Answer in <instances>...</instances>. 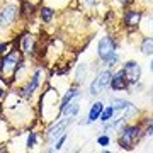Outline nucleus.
Instances as JSON below:
<instances>
[{
    "label": "nucleus",
    "mask_w": 153,
    "mask_h": 153,
    "mask_svg": "<svg viewBox=\"0 0 153 153\" xmlns=\"http://www.w3.org/2000/svg\"><path fill=\"white\" fill-rule=\"evenodd\" d=\"M21 60V49H10L5 55H2V58H0V78L5 85H12Z\"/></svg>",
    "instance_id": "nucleus-1"
},
{
    "label": "nucleus",
    "mask_w": 153,
    "mask_h": 153,
    "mask_svg": "<svg viewBox=\"0 0 153 153\" xmlns=\"http://www.w3.org/2000/svg\"><path fill=\"white\" fill-rule=\"evenodd\" d=\"M141 133H143V129H141L140 124H126V126H123V129H119V138H117L119 146L124 148V150H133L134 145L140 141Z\"/></svg>",
    "instance_id": "nucleus-2"
},
{
    "label": "nucleus",
    "mask_w": 153,
    "mask_h": 153,
    "mask_svg": "<svg viewBox=\"0 0 153 153\" xmlns=\"http://www.w3.org/2000/svg\"><path fill=\"white\" fill-rule=\"evenodd\" d=\"M111 78H112V71L111 68H104L102 71H99V75L95 76L90 83V88H88V94L90 95H97V94L104 92L105 88L109 87Z\"/></svg>",
    "instance_id": "nucleus-3"
},
{
    "label": "nucleus",
    "mask_w": 153,
    "mask_h": 153,
    "mask_svg": "<svg viewBox=\"0 0 153 153\" xmlns=\"http://www.w3.org/2000/svg\"><path fill=\"white\" fill-rule=\"evenodd\" d=\"M116 53V43L114 39L111 38V36H104V38H100V41L97 43V56L99 60L102 61H107L111 56Z\"/></svg>",
    "instance_id": "nucleus-4"
},
{
    "label": "nucleus",
    "mask_w": 153,
    "mask_h": 153,
    "mask_svg": "<svg viewBox=\"0 0 153 153\" xmlns=\"http://www.w3.org/2000/svg\"><path fill=\"white\" fill-rule=\"evenodd\" d=\"M123 71H124L126 78H128V83H129V88L128 90H131V87H134L140 80H141V66L138 61H126L124 65H123Z\"/></svg>",
    "instance_id": "nucleus-5"
},
{
    "label": "nucleus",
    "mask_w": 153,
    "mask_h": 153,
    "mask_svg": "<svg viewBox=\"0 0 153 153\" xmlns=\"http://www.w3.org/2000/svg\"><path fill=\"white\" fill-rule=\"evenodd\" d=\"M73 119H75V117H65V119H60V121H56V123H53L51 128L46 131V141L55 143L56 138L61 136V134L66 131V128L73 123Z\"/></svg>",
    "instance_id": "nucleus-6"
},
{
    "label": "nucleus",
    "mask_w": 153,
    "mask_h": 153,
    "mask_svg": "<svg viewBox=\"0 0 153 153\" xmlns=\"http://www.w3.org/2000/svg\"><path fill=\"white\" fill-rule=\"evenodd\" d=\"M36 44H38V41H36V38H34L33 34L24 33L21 36V41H19V49H21L22 55L31 56V55H34V51H36Z\"/></svg>",
    "instance_id": "nucleus-7"
},
{
    "label": "nucleus",
    "mask_w": 153,
    "mask_h": 153,
    "mask_svg": "<svg viewBox=\"0 0 153 153\" xmlns=\"http://www.w3.org/2000/svg\"><path fill=\"white\" fill-rule=\"evenodd\" d=\"M141 17H143V12L141 10H136V9H128V10L124 12V16H123V22H124V26L129 29V31H134V29L140 26Z\"/></svg>",
    "instance_id": "nucleus-8"
},
{
    "label": "nucleus",
    "mask_w": 153,
    "mask_h": 153,
    "mask_svg": "<svg viewBox=\"0 0 153 153\" xmlns=\"http://www.w3.org/2000/svg\"><path fill=\"white\" fill-rule=\"evenodd\" d=\"M109 87L112 88V90H116V92H123V90H128V88H129V83H128V78H126L123 68L117 70L116 73H112Z\"/></svg>",
    "instance_id": "nucleus-9"
},
{
    "label": "nucleus",
    "mask_w": 153,
    "mask_h": 153,
    "mask_svg": "<svg viewBox=\"0 0 153 153\" xmlns=\"http://www.w3.org/2000/svg\"><path fill=\"white\" fill-rule=\"evenodd\" d=\"M80 95H82V92H80V85H76V83H75L73 87H70L68 90H66V94L63 95V99H61V102H60V112H61V109H63L68 102H71L73 99H78Z\"/></svg>",
    "instance_id": "nucleus-10"
},
{
    "label": "nucleus",
    "mask_w": 153,
    "mask_h": 153,
    "mask_svg": "<svg viewBox=\"0 0 153 153\" xmlns=\"http://www.w3.org/2000/svg\"><path fill=\"white\" fill-rule=\"evenodd\" d=\"M102 109H104V102H100V100L94 102L92 107H90V111H88V116H87V124H92V123L99 121V117H100V112H102Z\"/></svg>",
    "instance_id": "nucleus-11"
},
{
    "label": "nucleus",
    "mask_w": 153,
    "mask_h": 153,
    "mask_svg": "<svg viewBox=\"0 0 153 153\" xmlns=\"http://www.w3.org/2000/svg\"><path fill=\"white\" fill-rule=\"evenodd\" d=\"M140 51H141L145 56L153 55V36H145L141 39V44H140Z\"/></svg>",
    "instance_id": "nucleus-12"
},
{
    "label": "nucleus",
    "mask_w": 153,
    "mask_h": 153,
    "mask_svg": "<svg viewBox=\"0 0 153 153\" xmlns=\"http://www.w3.org/2000/svg\"><path fill=\"white\" fill-rule=\"evenodd\" d=\"M39 19L44 22V24H51V21L55 19V10L51 7H41L39 9Z\"/></svg>",
    "instance_id": "nucleus-13"
},
{
    "label": "nucleus",
    "mask_w": 153,
    "mask_h": 153,
    "mask_svg": "<svg viewBox=\"0 0 153 153\" xmlns=\"http://www.w3.org/2000/svg\"><path fill=\"white\" fill-rule=\"evenodd\" d=\"M114 114H116L114 105H112V104L104 105V109H102V112H100V117H99V121H102V123H109V121L114 117Z\"/></svg>",
    "instance_id": "nucleus-14"
},
{
    "label": "nucleus",
    "mask_w": 153,
    "mask_h": 153,
    "mask_svg": "<svg viewBox=\"0 0 153 153\" xmlns=\"http://www.w3.org/2000/svg\"><path fill=\"white\" fill-rule=\"evenodd\" d=\"M87 71H88V68H87L85 63H80V65L76 66V73H75V83H76V85H80V83L85 82Z\"/></svg>",
    "instance_id": "nucleus-15"
},
{
    "label": "nucleus",
    "mask_w": 153,
    "mask_h": 153,
    "mask_svg": "<svg viewBox=\"0 0 153 153\" xmlns=\"http://www.w3.org/2000/svg\"><path fill=\"white\" fill-rule=\"evenodd\" d=\"M111 104L114 105L116 111H124L128 105H131L129 100H124V99H111Z\"/></svg>",
    "instance_id": "nucleus-16"
},
{
    "label": "nucleus",
    "mask_w": 153,
    "mask_h": 153,
    "mask_svg": "<svg viewBox=\"0 0 153 153\" xmlns=\"http://www.w3.org/2000/svg\"><path fill=\"white\" fill-rule=\"evenodd\" d=\"M38 138H39V134L36 131H29L27 133V140H26V146H27V150H33V148L36 146Z\"/></svg>",
    "instance_id": "nucleus-17"
},
{
    "label": "nucleus",
    "mask_w": 153,
    "mask_h": 153,
    "mask_svg": "<svg viewBox=\"0 0 153 153\" xmlns=\"http://www.w3.org/2000/svg\"><path fill=\"white\" fill-rule=\"evenodd\" d=\"M66 138H68V133H63V134H61V136H58L56 138V141H55V148H51V152H53V150H61V148H63V145H65V141H66Z\"/></svg>",
    "instance_id": "nucleus-18"
},
{
    "label": "nucleus",
    "mask_w": 153,
    "mask_h": 153,
    "mask_svg": "<svg viewBox=\"0 0 153 153\" xmlns=\"http://www.w3.org/2000/svg\"><path fill=\"white\" fill-rule=\"evenodd\" d=\"M117 61H119V55H117V53H114V55L111 56L107 61H104V66H105V68H112V66L117 65Z\"/></svg>",
    "instance_id": "nucleus-19"
},
{
    "label": "nucleus",
    "mask_w": 153,
    "mask_h": 153,
    "mask_svg": "<svg viewBox=\"0 0 153 153\" xmlns=\"http://www.w3.org/2000/svg\"><path fill=\"white\" fill-rule=\"evenodd\" d=\"M97 145L99 146H109L111 145V136L109 134H100L97 138Z\"/></svg>",
    "instance_id": "nucleus-20"
},
{
    "label": "nucleus",
    "mask_w": 153,
    "mask_h": 153,
    "mask_svg": "<svg viewBox=\"0 0 153 153\" xmlns=\"http://www.w3.org/2000/svg\"><path fill=\"white\" fill-rule=\"evenodd\" d=\"M5 87H4V85H0V102H2V100H4V97H5Z\"/></svg>",
    "instance_id": "nucleus-21"
},
{
    "label": "nucleus",
    "mask_w": 153,
    "mask_h": 153,
    "mask_svg": "<svg viewBox=\"0 0 153 153\" xmlns=\"http://www.w3.org/2000/svg\"><path fill=\"white\" fill-rule=\"evenodd\" d=\"M133 2H134V0H119V4H121L123 7H128L129 4H133Z\"/></svg>",
    "instance_id": "nucleus-22"
},
{
    "label": "nucleus",
    "mask_w": 153,
    "mask_h": 153,
    "mask_svg": "<svg viewBox=\"0 0 153 153\" xmlns=\"http://www.w3.org/2000/svg\"><path fill=\"white\" fill-rule=\"evenodd\" d=\"M85 2H87V4H88V5H97V0H85Z\"/></svg>",
    "instance_id": "nucleus-23"
},
{
    "label": "nucleus",
    "mask_w": 153,
    "mask_h": 153,
    "mask_svg": "<svg viewBox=\"0 0 153 153\" xmlns=\"http://www.w3.org/2000/svg\"><path fill=\"white\" fill-rule=\"evenodd\" d=\"M150 71L153 73V58H152V61H150Z\"/></svg>",
    "instance_id": "nucleus-24"
},
{
    "label": "nucleus",
    "mask_w": 153,
    "mask_h": 153,
    "mask_svg": "<svg viewBox=\"0 0 153 153\" xmlns=\"http://www.w3.org/2000/svg\"><path fill=\"white\" fill-rule=\"evenodd\" d=\"M152 92H153V85H152Z\"/></svg>",
    "instance_id": "nucleus-25"
}]
</instances>
